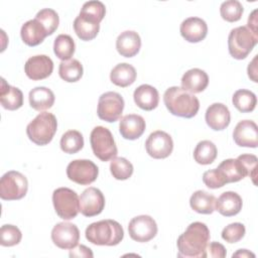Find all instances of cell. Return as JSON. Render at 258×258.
<instances>
[{
  "mask_svg": "<svg viewBox=\"0 0 258 258\" xmlns=\"http://www.w3.org/2000/svg\"><path fill=\"white\" fill-rule=\"evenodd\" d=\"M145 120L137 114H128L121 118L119 123V131L123 138L127 140H135L139 138L145 131Z\"/></svg>",
  "mask_w": 258,
  "mask_h": 258,
  "instance_id": "d6986e66",
  "label": "cell"
},
{
  "mask_svg": "<svg viewBox=\"0 0 258 258\" xmlns=\"http://www.w3.org/2000/svg\"><path fill=\"white\" fill-rule=\"evenodd\" d=\"M94 256L92 250L85 246V245H79L77 248H73L70 252V257H90L92 258Z\"/></svg>",
  "mask_w": 258,
  "mask_h": 258,
  "instance_id": "f6af8a7d",
  "label": "cell"
},
{
  "mask_svg": "<svg viewBox=\"0 0 258 258\" xmlns=\"http://www.w3.org/2000/svg\"><path fill=\"white\" fill-rule=\"evenodd\" d=\"M210 230L202 222H194L177 238V257L206 258L210 242Z\"/></svg>",
  "mask_w": 258,
  "mask_h": 258,
  "instance_id": "6da1fadb",
  "label": "cell"
},
{
  "mask_svg": "<svg viewBox=\"0 0 258 258\" xmlns=\"http://www.w3.org/2000/svg\"><path fill=\"white\" fill-rule=\"evenodd\" d=\"M83 66L82 63L76 59L71 58L69 60H61L58 67L59 77L68 83L78 82L83 77Z\"/></svg>",
  "mask_w": 258,
  "mask_h": 258,
  "instance_id": "4dcf8cb0",
  "label": "cell"
},
{
  "mask_svg": "<svg viewBox=\"0 0 258 258\" xmlns=\"http://www.w3.org/2000/svg\"><path fill=\"white\" fill-rule=\"evenodd\" d=\"M0 102L4 109L14 111L22 107L23 105V93L20 89L12 87L1 79V90H0Z\"/></svg>",
  "mask_w": 258,
  "mask_h": 258,
  "instance_id": "484cf974",
  "label": "cell"
},
{
  "mask_svg": "<svg viewBox=\"0 0 258 258\" xmlns=\"http://www.w3.org/2000/svg\"><path fill=\"white\" fill-rule=\"evenodd\" d=\"M80 212L85 217H94L101 214L105 208L103 192L94 186L86 188L80 196Z\"/></svg>",
  "mask_w": 258,
  "mask_h": 258,
  "instance_id": "5bb4252c",
  "label": "cell"
},
{
  "mask_svg": "<svg viewBox=\"0 0 258 258\" xmlns=\"http://www.w3.org/2000/svg\"><path fill=\"white\" fill-rule=\"evenodd\" d=\"M51 240L60 249H73L78 246L80 240L79 228L73 223H58L51 230Z\"/></svg>",
  "mask_w": 258,
  "mask_h": 258,
  "instance_id": "4fadbf2b",
  "label": "cell"
},
{
  "mask_svg": "<svg viewBox=\"0 0 258 258\" xmlns=\"http://www.w3.org/2000/svg\"><path fill=\"white\" fill-rule=\"evenodd\" d=\"M216 200L217 199L215 196L200 189L191 195L189 199V205L195 212L199 214L210 215L213 214L216 210Z\"/></svg>",
  "mask_w": 258,
  "mask_h": 258,
  "instance_id": "f1b7e54d",
  "label": "cell"
},
{
  "mask_svg": "<svg viewBox=\"0 0 258 258\" xmlns=\"http://www.w3.org/2000/svg\"><path fill=\"white\" fill-rule=\"evenodd\" d=\"M256 13H257V10L255 9L250 15H249V18H248V28L255 34L258 36V31H257V16H256Z\"/></svg>",
  "mask_w": 258,
  "mask_h": 258,
  "instance_id": "7dc6e473",
  "label": "cell"
},
{
  "mask_svg": "<svg viewBox=\"0 0 258 258\" xmlns=\"http://www.w3.org/2000/svg\"><path fill=\"white\" fill-rule=\"evenodd\" d=\"M232 102L234 107L238 111L242 113H249L255 109L257 104V98L253 92L241 89L234 93Z\"/></svg>",
  "mask_w": 258,
  "mask_h": 258,
  "instance_id": "d6a6232c",
  "label": "cell"
},
{
  "mask_svg": "<svg viewBox=\"0 0 258 258\" xmlns=\"http://www.w3.org/2000/svg\"><path fill=\"white\" fill-rule=\"evenodd\" d=\"M217 169L225 179L226 183L237 182L247 176V171L243 163L238 158H229L223 160L218 165Z\"/></svg>",
  "mask_w": 258,
  "mask_h": 258,
  "instance_id": "d4e9b609",
  "label": "cell"
},
{
  "mask_svg": "<svg viewBox=\"0 0 258 258\" xmlns=\"http://www.w3.org/2000/svg\"><path fill=\"white\" fill-rule=\"evenodd\" d=\"M57 129V121L52 113L42 112L38 114L26 127V134L30 141L36 145L48 144Z\"/></svg>",
  "mask_w": 258,
  "mask_h": 258,
  "instance_id": "277c9868",
  "label": "cell"
},
{
  "mask_svg": "<svg viewBox=\"0 0 258 258\" xmlns=\"http://www.w3.org/2000/svg\"><path fill=\"white\" fill-rule=\"evenodd\" d=\"M217 147L210 140L200 141L194 150L195 160L202 165H208L213 163L217 157Z\"/></svg>",
  "mask_w": 258,
  "mask_h": 258,
  "instance_id": "1f68e13d",
  "label": "cell"
},
{
  "mask_svg": "<svg viewBox=\"0 0 258 258\" xmlns=\"http://www.w3.org/2000/svg\"><path fill=\"white\" fill-rule=\"evenodd\" d=\"M53 71V61L45 54H38L29 57L24 64L26 76L32 81L46 79Z\"/></svg>",
  "mask_w": 258,
  "mask_h": 258,
  "instance_id": "9a60e30c",
  "label": "cell"
},
{
  "mask_svg": "<svg viewBox=\"0 0 258 258\" xmlns=\"http://www.w3.org/2000/svg\"><path fill=\"white\" fill-rule=\"evenodd\" d=\"M145 149L148 155L155 159L166 158L173 150L172 138L164 131H154L146 139Z\"/></svg>",
  "mask_w": 258,
  "mask_h": 258,
  "instance_id": "7c38bea8",
  "label": "cell"
},
{
  "mask_svg": "<svg viewBox=\"0 0 258 258\" xmlns=\"http://www.w3.org/2000/svg\"><path fill=\"white\" fill-rule=\"evenodd\" d=\"M136 70L133 66L127 62L118 63L110 73L111 82L121 88H126L132 85L136 80Z\"/></svg>",
  "mask_w": 258,
  "mask_h": 258,
  "instance_id": "83f0119b",
  "label": "cell"
},
{
  "mask_svg": "<svg viewBox=\"0 0 258 258\" xmlns=\"http://www.w3.org/2000/svg\"><path fill=\"white\" fill-rule=\"evenodd\" d=\"M205 119L207 125L215 130L221 131L226 129L231 121V114L228 107L222 103H214L206 111Z\"/></svg>",
  "mask_w": 258,
  "mask_h": 258,
  "instance_id": "ac0fdd59",
  "label": "cell"
},
{
  "mask_svg": "<svg viewBox=\"0 0 258 258\" xmlns=\"http://www.w3.org/2000/svg\"><path fill=\"white\" fill-rule=\"evenodd\" d=\"M227 255L226 248L219 242H211L207 246V257L224 258Z\"/></svg>",
  "mask_w": 258,
  "mask_h": 258,
  "instance_id": "ee69618b",
  "label": "cell"
},
{
  "mask_svg": "<svg viewBox=\"0 0 258 258\" xmlns=\"http://www.w3.org/2000/svg\"><path fill=\"white\" fill-rule=\"evenodd\" d=\"M163 102L169 113L182 118H192L200 109L199 99L180 87L168 88L163 94Z\"/></svg>",
  "mask_w": 258,
  "mask_h": 258,
  "instance_id": "7a4b0ae2",
  "label": "cell"
},
{
  "mask_svg": "<svg viewBox=\"0 0 258 258\" xmlns=\"http://www.w3.org/2000/svg\"><path fill=\"white\" fill-rule=\"evenodd\" d=\"M208 85L209 77L207 73L198 68L186 71L181 78V88L191 94L203 92Z\"/></svg>",
  "mask_w": 258,
  "mask_h": 258,
  "instance_id": "44dd1931",
  "label": "cell"
},
{
  "mask_svg": "<svg viewBox=\"0 0 258 258\" xmlns=\"http://www.w3.org/2000/svg\"><path fill=\"white\" fill-rule=\"evenodd\" d=\"M52 204L57 216L62 220H72L80 212L78 194L69 187H58L52 192Z\"/></svg>",
  "mask_w": 258,
  "mask_h": 258,
  "instance_id": "52a82bcc",
  "label": "cell"
},
{
  "mask_svg": "<svg viewBox=\"0 0 258 258\" xmlns=\"http://www.w3.org/2000/svg\"><path fill=\"white\" fill-rule=\"evenodd\" d=\"M141 38L136 31L126 30L121 32L116 40V49L124 57H132L139 52Z\"/></svg>",
  "mask_w": 258,
  "mask_h": 258,
  "instance_id": "ffe728a7",
  "label": "cell"
},
{
  "mask_svg": "<svg viewBox=\"0 0 258 258\" xmlns=\"http://www.w3.org/2000/svg\"><path fill=\"white\" fill-rule=\"evenodd\" d=\"M135 104L142 110L151 111L158 106L159 94L158 91L147 84L140 85L133 93Z\"/></svg>",
  "mask_w": 258,
  "mask_h": 258,
  "instance_id": "603a6c76",
  "label": "cell"
},
{
  "mask_svg": "<svg viewBox=\"0 0 258 258\" xmlns=\"http://www.w3.org/2000/svg\"><path fill=\"white\" fill-rule=\"evenodd\" d=\"M21 238V231L14 225H3L0 229V244L4 247H11L19 244Z\"/></svg>",
  "mask_w": 258,
  "mask_h": 258,
  "instance_id": "ab89813d",
  "label": "cell"
},
{
  "mask_svg": "<svg viewBox=\"0 0 258 258\" xmlns=\"http://www.w3.org/2000/svg\"><path fill=\"white\" fill-rule=\"evenodd\" d=\"M244 8L238 0H227L220 6L222 18L228 22H236L242 17Z\"/></svg>",
  "mask_w": 258,
  "mask_h": 258,
  "instance_id": "8d00e7d4",
  "label": "cell"
},
{
  "mask_svg": "<svg viewBox=\"0 0 258 258\" xmlns=\"http://www.w3.org/2000/svg\"><path fill=\"white\" fill-rule=\"evenodd\" d=\"M242 206V198L235 191H225L216 200V211L225 217L239 214Z\"/></svg>",
  "mask_w": 258,
  "mask_h": 258,
  "instance_id": "cb8c5ba5",
  "label": "cell"
},
{
  "mask_svg": "<svg viewBox=\"0 0 258 258\" xmlns=\"http://www.w3.org/2000/svg\"><path fill=\"white\" fill-rule=\"evenodd\" d=\"M28 100L32 109L43 111L52 107L55 97L50 89L46 87H36L29 92Z\"/></svg>",
  "mask_w": 258,
  "mask_h": 258,
  "instance_id": "4316f807",
  "label": "cell"
},
{
  "mask_svg": "<svg viewBox=\"0 0 258 258\" xmlns=\"http://www.w3.org/2000/svg\"><path fill=\"white\" fill-rule=\"evenodd\" d=\"M133 165L124 157H114L110 162V171L118 180L128 179L133 173Z\"/></svg>",
  "mask_w": 258,
  "mask_h": 258,
  "instance_id": "d590c367",
  "label": "cell"
},
{
  "mask_svg": "<svg viewBox=\"0 0 258 258\" xmlns=\"http://www.w3.org/2000/svg\"><path fill=\"white\" fill-rule=\"evenodd\" d=\"M35 19H37L43 25L47 32V35H51L58 27V14L55 10L51 8H43L39 10L35 15Z\"/></svg>",
  "mask_w": 258,
  "mask_h": 258,
  "instance_id": "f35d334b",
  "label": "cell"
},
{
  "mask_svg": "<svg viewBox=\"0 0 258 258\" xmlns=\"http://www.w3.org/2000/svg\"><path fill=\"white\" fill-rule=\"evenodd\" d=\"M98 174V166L89 159H75L67 166L69 179L81 185L91 184L97 179Z\"/></svg>",
  "mask_w": 258,
  "mask_h": 258,
  "instance_id": "30bf717a",
  "label": "cell"
},
{
  "mask_svg": "<svg viewBox=\"0 0 258 258\" xmlns=\"http://www.w3.org/2000/svg\"><path fill=\"white\" fill-rule=\"evenodd\" d=\"M156 222L148 215L134 217L128 225V233L132 240L145 243L152 240L157 234Z\"/></svg>",
  "mask_w": 258,
  "mask_h": 258,
  "instance_id": "8fae6325",
  "label": "cell"
},
{
  "mask_svg": "<svg viewBox=\"0 0 258 258\" xmlns=\"http://www.w3.org/2000/svg\"><path fill=\"white\" fill-rule=\"evenodd\" d=\"M245 226L242 223H232L226 226L222 231V238L230 243H237L245 236Z\"/></svg>",
  "mask_w": 258,
  "mask_h": 258,
  "instance_id": "60d3db41",
  "label": "cell"
},
{
  "mask_svg": "<svg viewBox=\"0 0 258 258\" xmlns=\"http://www.w3.org/2000/svg\"><path fill=\"white\" fill-rule=\"evenodd\" d=\"M106 14V7L101 1L93 0L84 3L80 11V15L90 20L100 23Z\"/></svg>",
  "mask_w": 258,
  "mask_h": 258,
  "instance_id": "74e56055",
  "label": "cell"
},
{
  "mask_svg": "<svg viewBox=\"0 0 258 258\" xmlns=\"http://www.w3.org/2000/svg\"><path fill=\"white\" fill-rule=\"evenodd\" d=\"M86 239L98 246H116L124 238L122 226L114 220H102L89 225L85 232Z\"/></svg>",
  "mask_w": 258,
  "mask_h": 258,
  "instance_id": "3957f363",
  "label": "cell"
},
{
  "mask_svg": "<svg viewBox=\"0 0 258 258\" xmlns=\"http://www.w3.org/2000/svg\"><path fill=\"white\" fill-rule=\"evenodd\" d=\"M244 165L246 171H247V176H250L253 180V182L256 184V175H257V162L258 158L254 154H242L237 157Z\"/></svg>",
  "mask_w": 258,
  "mask_h": 258,
  "instance_id": "7bdbcfd3",
  "label": "cell"
},
{
  "mask_svg": "<svg viewBox=\"0 0 258 258\" xmlns=\"http://www.w3.org/2000/svg\"><path fill=\"white\" fill-rule=\"evenodd\" d=\"M74 29L80 39L89 41L97 36L100 29V23H97L79 14L74 20Z\"/></svg>",
  "mask_w": 258,
  "mask_h": 258,
  "instance_id": "f546056e",
  "label": "cell"
},
{
  "mask_svg": "<svg viewBox=\"0 0 258 258\" xmlns=\"http://www.w3.org/2000/svg\"><path fill=\"white\" fill-rule=\"evenodd\" d=\"M235 143L241 147L256 148L258 145V128L254 121H240L233 132Z\"/></svg>",
  "mask_w": 258,
  "mask_h": 258,
  "instance_id": "2e32d148",
  "label": "cell"
},
{
  "mask_svg": "<svg viewBox=\"0 0 258 258\" xmlns=\"http://www.w3.org/2000/svg\"><path fill=\"white\" fill-rule=\"evenodd\" d=\"M92 150L101 161H109L116 157L118 149L111 131L103 126H96L90 135Z\"/></svg>",
  "mask_w": 258,
  "mask_h": 258,
  "instance_id": "8992f818",
  "label": "cell"
},
{
  "mask_svg": "<svg viewBox=\"0 0 258 258\" xmlns=\"http://www.w3.org/2000/svg\"><path fill=\"white\" fill-rule=\"evenodd\" d=\"M124 105L123 97L120 94L106 92L100 96L98 101V117L109 123L115 122L121 117Z\"/></svg>",
  "mask_w": 258,
  "mask_h": 258,
  "instance_id": "9c48e42d",
  "label": "cell"
},
{
  "mask_svg": "<svg viewBox=\"0 0 258 258\" xmlns=\"http://www.w3.org/2000/svg\"><path fill=\"white\" fill-rule=\"evenodd\" d=\"M76 50L74 39L69 34H59L55 37L53 42L54 54L61 60H69L72 58Z\"/></svg>",
  "mask_w": 258,
  "mask_h": 258,
  "instance_id": "836d02e7",
  "label": "cell"
},
{
  "mask_svg": "<svg viewBox=\"0 0 258 258\" xmlns=\"http://www.w3.org/2000/svg\"><path fill=\"white\" fill-rule=\"evenodd\" d=\"M204 183L210 188H220L226 184L225 179L222 177L217 168L207 170L203 174Z\"/></svg>",
  "mask_w": 258,
  "mask_h": 258,
  "instance_id": "b9f144b4",
  "label": "cell"
},
{
  "mask_svg": "<svg viewBox=\"0 0 258 258\" xmlns=\"http://www.w3.org/2000/svg\"><path fill=\"white\" fill-rule=\"evenodd\" d=\"M258 42V36L255 35L247 26H238L233 28L228 36V49L236 59H244L252 51Z\"/></svg>",
  "mask_w": 258,
  "mask_h": 258,
  "instance_id": "5b68a950",
  "label": "cell"
},
{
  "mask_svg": "<svg viewBox=\"0 0 258 258\" xmlns=\"http://www.w3.org/2000/svg\"><path fill=\"white\" fill-rule=\"evenodd\" d=\"M60 149L64 153L74 154L84 147V137L77 130H69L60 138Z\"/></svg>",
  "mask_w": 258,
  "mask_h": 258,
  "instance_id": "e575fe53",
  "label": "cell"
},
{
  "mask_svg": "<svg viewBox=\"0 0 258 258\" xmlns=\"http://www.w3.org/2000/svg\"><path fill=\"white\" fill-rule=\"evenodd\" d=\"M233 257H240V258H247V257H252L255 258V254L248 251L247 249H240L236 253L233 254Z\"/></svg>",
  "mask_w": 258,
  "mask_h": 258,
  "instance_id": "c3c4849f",
  "label": "cell"
},
{
  "mask_svg": "<svg viewBox=\"0 0 258 258\" xmlns=\"http://www.w3.org/2000/svg\"><path fill=\"white\" fill-rule=\"evenodd\" d=\"M179 31L186 41L197 43L206 38L208 25L206 21L200 17H188L181 22Z\"/></svg>",
  "mask_w": 258,
  "mask_h": 258,
  "instance_id": "e0dca14e",
  "label": "cell"
},
{
  "mask_svg": "<svg viewBox=\"0 0 258 258\" xmlns=\"http://www.w3.org/2000/svg\"><path fill=\"white\" fill-rule=\"evenodd\" d=\"M20 36L25 44L29 46H36L44 40L47 36V32L43 25L34 18L26 21L21 26Z\"/></svg>",
  "mask_w": 258,
  "mask_h": 258,
  "instance_id": "7402d4cb",
  "label": "cell"
},
{
  "mask_svg": "<svg viewBox=\"0 0 258 258\" xmlns=\"http://www.w3.org/2000/svg\"><path fill=\"white\" fill-rule=\"evenodd\" d=\"M28 181L24 174L16 170L4 173L0 180V198L4 201H17L25 197Z\"/></svg>",
  "mask_w": 258,
  "mask_h": 258,
  "instance_id": "ba28073f",
  "label": "cell"
},
{
  "mask_svg": "<svg viewBox=\"0 0 258 258\" xmlns=\"http://www.w3.org/2000/svg\"><path fill=\"white\" fill-rule=\"evenodd\" d=\"M256 60H257V55L254 56V58L252 59V61L249 63L248 68H247V72H248V76L249 78L257 83L258 80H257V64H256Z\"/></svg>",
  "mask_w": 258,
  "mask_h": 258,
  "instance_id": "bcb514c9",
  "label": "cell"
}]
</instances>
